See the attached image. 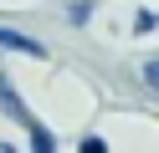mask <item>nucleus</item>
<instances>
[{
  "mask_svg": "<svg viewBox=\"0 0 159 153\" xmlns=\"http://www.w3.org/2000/svg\"><path fill=\"white\" fill-rule=\"evenodd\" d=\"M0 107L11 112V117H21V122H31V117H26V107H21V102H16V92H11V82H5V77H0Z\"/></svg>",
  "mask_w": 159,
  "mask_h": 153,
  "instance_id": "obj_2",
  "label": "nucleus"
},
{
  "mask_svg": "<svg viewBox=\"0 0 159 153\" xmlns=\"http://www.w3.org/2000/svg\"><path fill=\"white\" fill-rule=\"evenodd\" d=\"M154 26H159V15H154V10H144V15L134 20V31H139V36H144V31H154Z\"/></svg>",
  "mask_w": 159,
  "mask_h": 153,
  "instance_id": "obj_5",
  "label": "nucleus"
},
{
  "mask_svg": "<svg viewBox=\"0 0 159 153\" xmlns=\"http://www.w3.org/2000/svg\"><path fill=\"white\" fill-rule=\"evenodd\" d=\"M31 153H57V143H52V133H46L41 122H31Z\"/></svg>",
  "mask_w": 159,
  "mask_h": 153,
  "instance_id": "obj_3",
  "label": "nucleus"
},
{
  "mask_svg": "<svg viewBox=\"0 0 159 153\" xmlns=\"http://www.w3.org/2000/svg\"><path fill=\"white\" fill-rule=\"evenodd\" d=\"M82 153H108V143L103 138H82Z\"/></svg>",
  "mask_w": 159,
  "mask_h": 153,
  "instance_id": "obj_6",
  "label": "nucleus"
},
{
  "mask_svg": "<svg viewBox=\"0 0 159 153\" xmlns=\"http://www.w3.org/2000/svg\"><path fill=\"white\" fill-rule=\"evenodd\" d=\"M0 153H16V148H11V143H0Z\"/></svg>",
  "mask_w": 159,
  "mask_h": 153,
  "instance_id": "obj_8",
  "label": "nucleus"
},
{
  "mask_svg": "<svg viewBox=\"0 0 159 153\" xmlns=\"http://www.w3.org/2000/svg\"><path fill=\"white\" fill-rule=\"evenodd\" d=\"M0 46H5V51H21V56H46V46H41V41L21 36V31H11V26H0Z\"/></svg>",
  "mask_w": 159,
  "mask_h": 153,
  "instance_id": "obj_1",
  "label": "nucleus"
},
{
  "mask_svg": "<svg viewBox=\"0 0 159 153\" xmlns=\"http://www.w3.org/2000/svg\"><path fill=\"white\" fill-rule=\"evenodd\" d=\"M87 15H93V5H87V0H77V5H72V15H67V20H72V26H82Z\"/></svg>",
  "mask_w": 159,
  "mask_h": 153,
  "instance_id": "obj_4",
  "label": "nucleus"
},
{
  "mask_svg": "<svg viewBox=\"0 0 159 153\" xmlns=\"http://www.w3.org/2000/svg\"><path fill=\"white\" fill-rule=\"evenodd\" d=\"M144 82H154V87H159V61H149V66H144Z\"/></svg>",
  "mask_w": 159,
  "mask_h": 153,
  "instance_id": "obj_7",
  "label": "nucleus"
}]
</instances>
